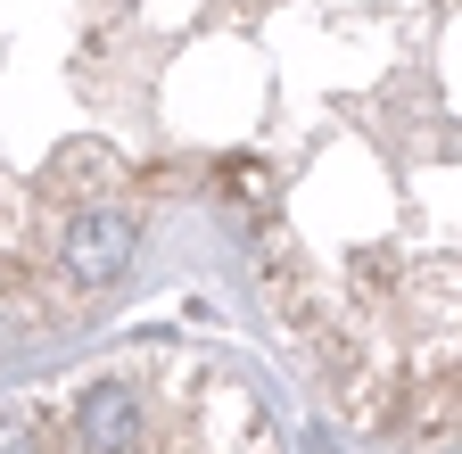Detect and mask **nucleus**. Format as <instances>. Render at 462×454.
Instances as JSON below:
<instances>
[{
    "mask_svg": "<svg viewBox=\"0 0 462 454\" xmlns=\"http://www.w3.org/2000/svg\"><path fill=\"white\" fill-rule=\"evenodd\" d=\"M133 215H116V207H91V215H75V232L58 240V264H67V281L75 290H107L116 273L133 264Z\"/></svg>",
    "mask_w": 462,
    "mask_h": 454,
    "instance_id": "f257e3e1",
    "label": "nucleus"
},
{
    "mask_svg": "<svg viewBox=\"0 0 462 454\" xmlns=\"http://www.w3.org/2000/svg\"><path fill=\"white\" fill-rule=\"evenodd\" d=\"M0 454H42V438L25 422H0Z\"/></svg>",
    "mask_w": 462,
    "mask_h": 454,
    "instance_id": "f03ea898",
    "label": "nucleus"
}]
</instances>
